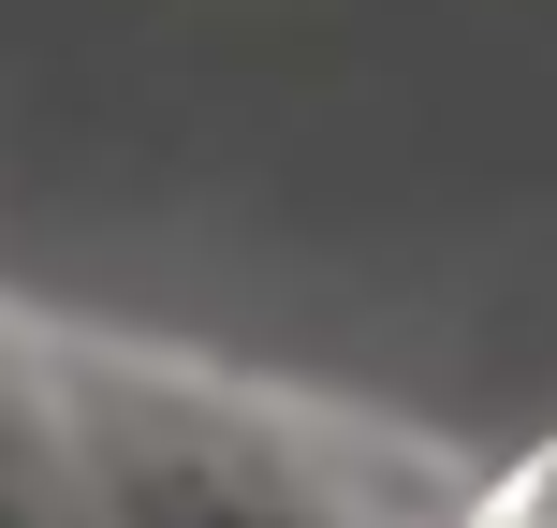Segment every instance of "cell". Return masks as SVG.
Segmentation results:
<instances>
[{
  "mask_svg": "<svg viewBox=\"0 0 557 528\" xmlns=\"http://www.w3.org/2000/svg\"><path fill=\"white\" fill-rule=\"evenodd\" d=\"M59 528H396L352 500V455L250 382H206L176 353H74L29 337Z\"/></svg>",
  "mask_w": 557,
  "mask_h": 528,
  "instance_id": "cell-1",
  "label": "cell"
},
{
  "mask_svg": "<svg viewBox=\"0 0 557 528\" xmlns=\"http://www.w3.org/2000/svg\"><path fill=\"white\" fill-rule=\"evenodd\" d=\"M455 528H557V441H543V455H513V470L484 484V500L455 514Z\"/></svg>",
  "mask_w": 557,
  "mask_h": 528,
  "instance_id": "cell-2",
  "label": "cell"
}]
</instances>
